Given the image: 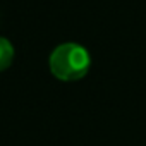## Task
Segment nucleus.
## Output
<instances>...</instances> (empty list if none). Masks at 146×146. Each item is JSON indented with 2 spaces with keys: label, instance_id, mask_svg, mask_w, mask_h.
<instances>
[{
  "label": "nucleus",
  "instance_id": "f257e3e1",
  "mask_svg": "<svg viewBox=\"0 0 146 146\" xmlns=\"http://www.w3.org/2000/svg\"><path fill=\"white\" fill-rule=\"evenodd\" d=\"M52 74L60 81H79L91 67L90 52L79 43H62L58 45L48 58Z\"/></svg>",
  "mask_w": 146,
  "mask_h": 146
},
{
  "label": "nucleus",
  "instance_id": "f03ea898",
  "mask_svg": "<svg viewBox=\"0 0 146 146\" xmlns=\"http://www.w3.org/2000/svg\"><path fill=\"white\" fill-rule=\"evenodd\" d=\"M12 60H14V46H12V43L7 38L0 36V72L9 69Z\"/></svg>",
  "mask_w": 146,
  "mask_h": 146
}]
</instances>
